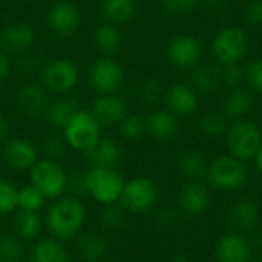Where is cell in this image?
Here are the masks:
<instances>
[{
	"label": "cell",
	"mask_w": 262,
	"mask_h": 262,
	"mask_svg": "<svg viewBox=\"0 0 262 262\" xmlns=\"http://www.w3.org/2000/svg\"><path fill=\"white\" fill-rule=\"evenodd\" d=\"M124 74L118 61L111 57H103L97 60L89 72V81L94 91L101 95L114 94L123 83Z\"/></svg>",
	"instance_id": "obj_10"
},
{
	"label": "cell",
	"mask_w": 262,
	"mask_h": 262,
	"mask_svg": "<svg viewBox=\"0 0 262 262\" xmlns=\"http://www.w3.org/2000/svg\"><path fill=\"white\" fill-rule=\"evenodd\" d=\"M255 161H256V167L259 169V172H262V144L261 147H259V150L255 155Z\"/></svg>",
	"instance_id": "obj_48"
},
{
	"label": "cell",
	"mask_w": 262,
	"mask_h": 262,
	"mask_svg": "<svg viewBox=\"0 0 262 262\" xmlns=\"http://www.w3.org/2000/svg\"><path fill=\"white\" fill-rule=\"evenodd\" d=\"M255 243H256L258 247H261L262 249V229H259V230L255 233Z\"/></svg>",
	"instance_id": "obj_50"
},
{
	"label": "cell",
	"mask_w": 262,
	"mask_h": 262,
	"mask_svg": "<svg viewBox=\"0 0 262 262\" xmlns=\"http://www.w3.org/2000/svg\"><path fill=\"white\" fill-rule=\"evenodd\" d=\"M158 201V189L155 183L146 177H135L124 183V189L118 204L132 213H147Z\"/></svg>",
	"instance_id": "obj_7"
},
{
	"label": "cell",
	"mask_w": 262,
	"mask_h": 262,
	"mask_svg": "<svg viewBox=\"0 0 262 262\" xmlns=\"http://www.w3.org/2000/svg\"><path fill=\"white\" fill-rule=\"evenodd\" d=\"M80 80L77 64L68 58H55L46 63L40 72L41 86L54 94H66L72 91Z\"/></svg>",
	"instance_id": "obj_8"
},
{
	"label": "cell",
	"mask_w": 262,
	"mask_h": 262,
	"mask_svg": "<svg viewBox=\"0 0 262 262\" xmlns=\"http://www.w3.org/2000/svg\"><path fill=\"white\" fill-rule=\"evenodd\" d=\"M244 18L253 26H262V0H250L244 9Z\"/></svg>",
	"instance_id": "obj_41"
},
{
	"label": "cell",
	"mask_w": 262,
	"mask_h": 262,
	"mask_svg": "<svg viewBox=\"0 0 262 262\" xmlns=\"http://www.w3.org/2000/svg\"><path fill=\"white\" fill-rule=\"evenodd\" d=\"M223 74H224V78L227 80V83L232 84V86H238V84L246 78V69L241 68L238 63L229 64Z\"/></svg>",
	"instance_id": "obj_43"
},
{
	"label": "cell",
	"mask_w": 262,
	"mask_h": 262,
	"mask_svg": "<svg viewBox=\"0 0 262 262\" xmlns=\"http://www.w3.org/2000/svg\"><path fill=\"white\" fill-rule=\"evenodd\" d=\"M227 221L236 233L250 232L259 221V207L253 200L241 198L230 207Z\"/></svg>",
	"instance_id": "obj_17"
},
{
	"label": "cell",
	"mask_w": 262,
	"mask_h": 262,
	"mask_svg": "<svg viewBox=\"0 0 262 262\" xmlns=\"http://www.w3.org/2000/svg\"><path fill=\"white\" fill-rule=\"evenodd\" d=\"M124 183L115 167H89L86 170L88 195L103 206L117 204L120 201Z\"/></svg>",
	"instance_id": "obj_2"
},
{
	"label": "cell",
	"mask_w": 262,
	"mask_h": 262,
	"mask_svg": "<svg viewBox=\"0 0 262 262\" xmlns=\"http://www.w3.org/2000/svg\"><path fill=\"white\" fill-rule=\"evenodd\" d=\"M175 212H172L170 209H163L158 215H157V224L161 229H169L175 224Z\"/></svg>",
	"instance_id": "obj_44"
},
{
	"label": "cell",
	"mask_w": 262,
	"mask_h": 262,
	"mask_svg": "<svg viewBox=\"0 0 262 262\" xmlns=\"http://www.w3.org/2000/svg\"><path fill=\"white\" fill-rule=\"evenodd\" d=\"M6 129H8V126H6V120H5V117L0 114V140H3V138H5V135H6Z\"/></svg>",
	"instance_id": "obj_47"
},
{
	"label": "cell",
	"mask_w": 262,
	"mask_h": 262,
	"mask_svg": "<svg viewBox=\"0 0 262 262\" xmlns=\"http://www.w3.org/2000/svg\"><path fill=\"white\" fill-rule=\"evenodd\" d=\"M11 226H12L14 235H17L20 239L31 241V239H35L38 236V233L41 232L43 221H41L38 212L17 209L12 215Z\"/></svg>",
	"instance_id": "obj_25"
},
{
	"label": "cell",
	"mask_w": 262,
	"mask_h": 262,
	"mask_svg": "<svg viewBox=\"0 0 262 262\" xmlns=\"http://www.w3.org/2000/svg\"><path fill=\"white\" fill-rule=\"evenodd\" d=\"M78 111H80V106H78L77 100H74L69 95H64V97H60V98L54 100L52 103H49L43 114H45V118L49 123V126L63 129Z\"/></svg>",
	"instance_id": "obj_24"
},
{
	"label": "cell",
	"mask_w": 262,
	"mask_h": 262,
	"mask_svg": "<svg viewBox=\"0 0 262 262\" xmlns=\"http://www.w3.org/2000/svg\"><path fill=\"white\" fill-rule=\"evenodd\" d=\"M246 80L249 83V86L262 94V58L255 60L253 63H250L246 69Z\"/></svg>",
	"instance_id": "obj_38"
},
{
	"label": "cell",
	"mask_w": 262,
	"mask_h": 262,
	"mask_svg": "<svg viewBox=\"0 0 262 262\" xmlns=\"http://www.w3.org/2000/svg\"><path fill=\"white\" fill-rule=\"evenodd\" d=\"M164 101H166L169 112H172L173 115L186 117L195 112L198 106V95L192 86L180 83V84L172 86L166 92Z\"/></svg>",
	"instance_id": "obj_18"
},
{
	"label": "cell",
	"mask_w": 262,
	"mask_h": 262,
	"mask_svg": "<svg viewBox=\"0 0 262 262\" xmlns=\"http://www.w3.org/2000/svg\"><path fill=\"white\" fill-rule=\"evenodd\" d=\"M221 72L216 66L212 64H203L195 71L193 83L201 91H215L220 84Z\"/></svg>",
	"instance_id": "obj_32"
},
{
	"label": "cell",
	"mask_w": 262,
	"mask_h": 262,
	"mask_svg": "<svg viewBox=\"0 0 262 262\" xmlns=\"http://www.w3.org/2000/svg\"><path fill=\"white\" fill-rule=\"evenodd\" d=\"M0 166H2V155H0Z\"/></svg>",
	"instance_id": "obj_52"
},
{
	"label": "cell",
	"mask_w": 262,
	"mask_h": 262,
	"mask_svg": "<svg viewBox=\"0 0 262 262\" xmlns=\"http://www.w3.org/2000/svg\"><path fill=\"white\" fill-rule=\"evenodd\" d=\"M68 190L72 193V196L78 198L88 193V184H86V172H74L72 175H68Z\"/></svg>",
	"instance_id": "obj_39"
},
{
	"label": "cell",
	"mask_w": 262,
	"mask_h": 262,
	"mask_svg": "<svg viewBox=\"0 0 262 262\" xmlns=\"http://www.w3.org/2000/svg\"><path fill=\"white\" fill-rule=\"evenodd\" d=\"M35 41L34 29L26 23H11L0 32V43L6 51L20 52L31 48Z\"/></svg>",
	"instance_id": "obj_21"
},
{
	"label": "cell",
	"mask_w": 262,
	"mask_h": 262,
	"mask_svg": "<svg viewBox=\"0 0 262 262\" xmlns=\"http://www.w3.org/2000/svg\"><path fill=\"white\" fill-rule=\"evenodd\" d=\"M167 262H190L186 256H181V255H175V256H172L170 259Z\"/></svg>",
	"instance_id": "obj_49"
},
{
	"label": "cell",
	"mask_w": 262,
	"mask_h": 262,
	"mask_svg": "<svg viewBox=\"0 0 262 262\" xmlns=\"http://www.w3.org/2000/svg\"><path fill=\"white\" fill-rule=\"evenodd\" d=\"M91 114L98 121L100 126H115L123 121L127 115L126 103L114 94L100 95L91 109Z\"/></svg>",
	"instance_id": "obj_16"
},
{
	"label": "cell",
	"mask_w": 262,
	"mask_h": 262,
	"mask_svg": "<svg viewBox=\"0 0 262 262\" xmlns=\"http://www.w3.org/2000/svg\"><path fill=\"white\" fill-rule=\"evenodd\" d=\"M48 106L46 94L41 86L23 84L17 92V107L21 114L28 117H35L45 112Z\"/></svg>",
	"instance_id": "obj_22"
},
{
	"label": "cell",
	"mask_w": 262,
	"mask_h": 262,
	"mask_svg": "<svg viewBox=\"0 0 262 262\" xmlns=\"http://www.w3.org/2000/svg\"><path fill=\"white\" fill-rule=\"evenodd\" d=\"M84 157L91 167H115L120 161L121 150L115 140L100 137V140L84 152Z\"/></svg>",
	"instance_id": "obj_20"
},
{
	"label": "cell",
	"mask_w": 262,
	"mask_h": 262,
	"mask_svg": "<svg viewBox=\"0 0 262 262\" xmlns=\"http://www.w3.org/2000/svg\"><path fill=\"white\" fill-rule=\"evenodd\" d=\"M77 252L86 262H100L109 252V243L98 233H83L77 239Z\"/></svg>",
	"instance_id": "obj_26"
},
{
	"label": "cell",
	"mask_w": 262,
	"mask_h": 262,
	"mask_svg": "<svg viewBox=\"0 0 262 262\" xmlns=\"http://www.w3.org/2000/svg\"><path fill=\"white\" fill-rule=\"evenodd\" d=\"M17 262H20V261H17Z\"/></svg>",
	"instance_id": "obj_53"
},
{
	"label": "cell",
	"mask_w": 262,
	"mask_h": 262,
	"mask_svg": "<svg viewBox=\"0 0 262 262\" xmlns=\"http://www.w3.org/2000/svg\"><path fill=\"white\" fill-rule=\"evenodd\" d=\"M143 97L146 98V100H155L158 95H160V92H161V89H160V86L155 83V81H147L144 86H143Z\"/></svg>",
	"instance_id": "obj_45"
},
{
	"label": "cell",
	"mask_w": 262,
	"mask_h": 262,
	"mask_svg": "<svg viewBox=\"0 0 262 262\" xmlns=\"http://www.w3.org/2000/svg\"><path fill=\"white\" fill-rule=\"evenodd\" d=\"M178 167L189 180H198L207 172V163L201 152L195 149L184 150L178 158Z\"/></svg>",
	"instance_id": "obj_30"
},
{
	"label": "cell",
	"mask_w": 262,
	"mask_h": 262,
	"mask_svg": "<svg viewBox=\"0 0 262 262\" xmlns=\"http://www.w3.org/2000/svg\"><path fill=\"white\" fill-rule=\"evenodd\" d=\"M43 149L48 155V158H52L55 160L57 157L63 155L64 152V143L61 138L55 137V135H51L45 140V144H43Z\"/></svg>",
	"instance_id": "obj_42"
},
{
	"label": "cell",
	"mask_w": 262,
	"mask_h": 262,
	"mask_svg": "<svg viewBox=\"0 0 262 262\" xmlns=\"http://www.w3.org/2000/svg\"><path fill=\"white\" fill-rule=\"evenodd\" d=\"M31 184L37 187L46 200H58L68 190V173L57 160H38L29 170Z\"/></svg>",
	"instance_id": "obj_3"
},
{
	"label": "cell",
	"mask_w": 262,
	"mask_h": 262,
	"mask_svg": "<svg viewBox=\"0 0 262 262\" xmlns=\"http://www.w3.org/2000/svg\"><path fill=\"white\" fill-rule=\"evenodd\" d=\"M207 177L210 186L216 190H236L247 180V167L244 161L232 155H221L207 167Z\"/></svg>",
	"instance_id": "obj_5"
},
{
	"label": "cell",
	"mask_w": 262,
	"mask_h": 262,
	"mask_svg": "<svg viewBox=\"0 0 262 262\" xmlns=\"http://www.w3.org/2000/svg\"><path fill=\"white\" fill-rule=\"evenodd\" d=\"M46 23L48 28L58 37L72 35L80 26V11L72 3L58 2L49 9Z\"/></svg>",
	"instance_id": "obj_14"
},
{
	"label": "cell",
	"mask_w": 262,
	"mask_h": 262,
	"mask_svg": "<svg viewBox=\"0 0 262 262\" xmlns=\"http://www.w3.org/2000/svg\"><path fill=\"white\" fill-rule=\"evenodd\" d=\"M178 206L187 216H201L210 206V192L203 183L190 180L181 187L178 193Z\"/></svg>",
	"instance_id": "obj_13"
},
{
	"label": "cell",
	"mask_w": 262,
	"mask_h": 262,
	"mask_svg": "<svg viewBox=\"0 0 262 262\" xmlns=\"http://www.w3.org/2000/svg\"><path fill=\"white\" fill-rule=\"evenodd\" d=\"M9 74V58L3 51H0V81H3Z\"/></svg>",
	"instance_id": "obj_46"
},
{
	"label": "cell",
	"mask_w": 262,
	"mask_h": 262,
	"mask_svg": "<svg viewBox=\"0 0 262 262\" xmlns=\"http://www.w3.org/2000/svg\"><path fill=\"white\" fill-rule=\"evenodd\" d=\"M29 262H69V253L60 239L41 238L31 247Z\"/></svg>",
	"instance_id": "obj_23"
},
{
	"label": "cell",
	"mask_w": 262,
	"mask_h": 262,
	"mask_svg": "<svg viewBox=\"0 0 262 262\" xmlns=\"http://www.w3.org/2000/svg\"><path fill=\"white\" fill-rule=\"evenodd\" d=\"M252 103H253V100L247 89L233 88L230 92L226 94V97L223 100V112L227 118L239 120L250 111Z\"/></svg>",
	"instance_id": "obj_27"
},
{
	"label": "cell",
	"mask_w": 262,
	"mask_h": 262,
	"mask_svg": "<svg viewBox=\"0 0 262 262\" xmlns=\"http://www.w3.org/2000/svg\"><path fill=\"white\" fill-rule=\"evenodd\" d=\"M18 209V189L6 180H0V215L14 213Z\"/></svg>",
	"instance_id": "obj_36"
},
{
	"label": "cell",
	"mask_w": 262,
	"mask_h": 262,
	"mask_svg": "<svg viewBox=\"0 0 262 262\" xmlns=\"http://www.w3.org/2000/svg\"><path fill=\"white\" fill-rule=\"evenodd\" d=\"M100 262H101V261H100Z\"/></svg>",
	"instance_id": "obj_54"
},
{
	"label": "cell",
	"mask_w": 262,
	"mask_h": 262,
	"mask_svg": "<svg viewBox=\"0 0 262 262\" xmlns=\"http://www.w3.org/2000/svg\"><path fill=\"white\" fill-rule=\"evenodd\" d=\"M178 130V123L169 111H154L146 118V134L158 143L173 140Z\"/></svg>",
	"instance_id": "obj_19"
},
{
	"label": "cell",
	"mask_w": 262,
	"mask_h": 262,
	"mask_svg": "<svg viewBox=\"0 0 262 262\" xmlns=\"http://www.w3.org/2000/svg\"><path fill=\"white\" fill-rule=\"evenodd\" d=\"M166 55L173 66L186 69V68L195 66L201 60L203 48L195 37L178 35L169 41Z\"/></svg>",
	"instance_id": "obj_12"
},
{
	"label": "cell",
	"mask_w": 262,
	"mask_h": 262,
	"mask_svg": "<svg viewBox=\"0 0 262 262\" xmlns=\"http://www.w3.org/2000/svg\"><path fill=\"white\" fill-rule=\"evenodd\" d=\"M198 127L206 137H210V138H216V137L226 134V130H227L226 120L220 114H215V112L204 114L200 118Z\"/></svg>",
	"instance_id": "obj_37"
},
{
	"label": "cell",
	"mask_w": 262,
	"mask_h": 262,
	"mask_svg": "<svg viewBox=\"0 0 262 262\" xmlns=\"http://www.w3.org/2000/svg\"><path fill=\"white\" fill-rule=\"evenodd\" d=\"M226 144L232 157L246 161L255 158L262 144L259 127L247 120H236L226 130Z\"/></svg>",
	"instance_id": "obj_4"
},
{
	"label": "cell",
	"mask_w": 262,
	"mask_h": 262,
	"mask_svg": "<svg viewBox=\"0 0 262 262\" xmlns=\"http://www.w3.org/2000/svg\"><path fill=\"white\" fill-rule=\"evenodd\" d=\"M84 220L86 210L78 198L60 196L48 209L45 224L52 238L66 241L78 236L84 226Z\"/></svg>",
	"instance_id": "obj_1"
},
{
	"label": "cell",
	"mask_w": 262,
	"mask_h": 262,
	"mask_svg": "<svg viewBox=\"0 0 262 262\" xmlns=\"http://www.w3.org/2000/svg\"><path fill=\"white\" fill-rule=\"evenodd\" d=\"M247 49H249L247 34L235 26L221 29L212 43V52L215 58L226 66L239 63L246 57Z\"/></svg>",
	"instance_id": "obj_9"
},
{
	"label": "cell",
	"mask_w": 262,
	"mask_h": 262,
	"mask_svg": "<svg viewBox=\"0 0 262 262\" xmlns=\"http://www.w3.org/2000/svg\"><path fill=\"white\" fill-rule=\"evenodd\" d=\"M137 12V0H104L103 14L112 25L126 23Z\"/></svg>",
	"instance_id": "obj_28"
},
{
	"label": "cell",
	"mask_w": 262,
	"mask_h": 262,
	"mask_svg": "<svg viewBox=\"0 0 262 262\" xmlns=\"http://www.w3.org/2000/svg\"><path fill=\"white\" fill-rule=\"evenodd\" d=\"M2 158L8 163L9 167L15 170H31L32 166L40 160L35 144L31 140L21 137L9 138L3 144Z\"/></svg>",
	"instance_id": "obj_11"
},
{
	"label": "cell",
	"mask_w": 262,
	"mask_h": 262,
	"mask_svg": "<svg viewBox=\"0 0 262 262\" xmlns=\"http://www.w3.org/2000/svg\"><path fill=\"white\" fill-rule=\"evenodd\" d=\"M250 262H262V259H256V261H250Z\"/></svg>",
	"instance_id": "obj_51"
},
{
	"label": "cell",
	"mask_w": 262,
	"mask_h": 262,
	"mask_svg": "<svg viewBox=\"0 0 262 262\" xmlns=\"http://www.w3.org/2000/svg\"><path fill=\"white\" fill-rule=\"evenodd\" d=\"M118 126L121 135L130 141H137L146 135V118L140 115H126Z\"/></svg>",
	"instance_id": "obj_34"
},
{
	"label": "cell",
	"mask_w": 262,
	"mask_h": 262,
	"mask_svg": "<svg viewBox=\"0 0 262 262\" xmlns=\"http://www.w3.org/2000/svg\"><path fill=\"white\" fill-rule=\"evenodd\" d=\"M100 223H101V227L104 230L117 232L126 223V210L120 204L106 206V209L103 210V213L100 216Z\"/></svg>",
	"instance_id": "obj_35"
},
{
	"label": "cell",
	"mask_w": 262,
	"mask_h": 262,
	"mask_svg": "<svg viewBox=\"0 0 262 262\" xmlns=\"http://www.w3.org/2000/svg\"><path fill=\"white\" fill-rule=\"evenodd\" d=\"M45 201H46L45 195L32 184L18 189V209L38 212L45 206Z\"/></svg>",
	"instance_id": "obj_33"
},
{
	"label": "cell",
	"mask_w": 262,
	"mask_h": 262,
	"mask_svg": "<svg viewBox=\"0 0 262 262\" xmlns=\"http://www.w3.org/2000/svg\"><path fill=\"white\" fill-rule=\"evenodd\" d=\"M215 253L220 262H250L252 244L241 233H229L218 239Z\"/></svg>",
	"instance_id": "obj_15"
},
{
	"label": "cell",
	"mask_w": 262,
	"mask_h": 262,
	"mask_svg": "<svg viewBox=\"0 0 262 262\" xmlns=\"http://www.w3.org/2000/svg\"><path fill=\"white\" fill-rule=\"evenodd\" d=\"M63 134L64 141L69 147L84 154L91 146H94L100 140L101 126L91 112L80 109L63 127Z\"/></svg>",
	"instance_id": "obj_6"
},
{
	"label": "cell",
	"mask_w": 262,
	"mask_h": 262,
	"mask_svg": "<svg viewBox=\"0 0 262 262\" xmlns=\"http://www.w3.org/2000/svg\"><path fill=\"white\" fill-rule=\"evenodd\" d=\"M163 3L169 12L184 15V14H189L196 6L198 0H163Z\"/></svg>",
	"instance_id": "obj_40"
},
{
	"label": "cell",
	"mask_w": 262,
	"mask_h": 262,
	"mask_svg": "<svg viewBox=\"0 0 262 262\" xmlns=\"http://www.w3.org/2000/svg\"><path fill=\"white\" fill-rule=\"evenodd\" d=\"M94 43L98 51L106 55L115 54L121 46V34L112 23H103L97 26L94 32Z\"/></svg>",
	"instance_id": "obj_29"
},
{
	"label": "cell",
	"mask_w": 262,
	"mask_h": 262,
	"mask_svg": "<svg viewBox=\"0 0 262 262\" xmlns=\"http://www.w3.org/2000/svg\"><path fill=\"white\" fill-rule=\"evenodd\" d=\"M21 255V239L14 233H0V262L20 261Z\"/></svg>",
	"instance_id": "obj_31"
}]
</instances>
